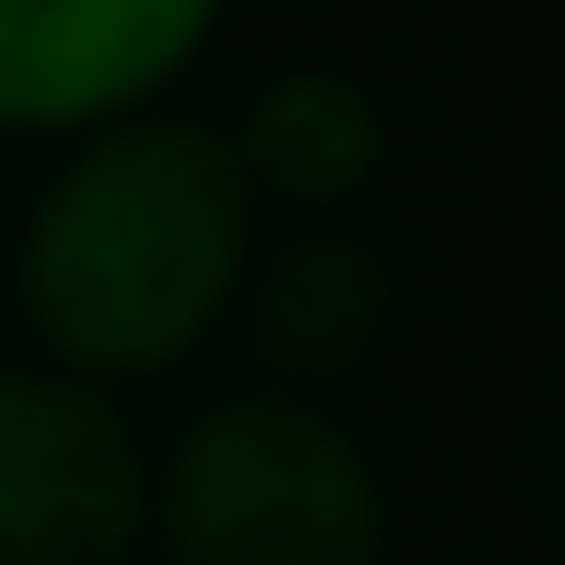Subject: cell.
I'll use <instances>...</instances> for the list:
<instances>
[{
	"instance_id": "7a4b0ae2",
	"label": "cell",
	"mask_w": 565,
	"mask_h": 565,
	"mask_svg": "<svg viewBox=\"0 0 565 565\" xmlns=\"http://www.w3.org/2000/svg\"><path fill=\"white\" fill-rule=\"evenodd\" d=\"M169 565H387L367 447L308 397H228L159 467Z\"/></svg>"
},
{
	"instance_id": "8992f818",
	"label": "cell",
	"mask_w": 565,
	"mask_h": 565,
	"mask_svg": "<svg viewBox=\"0 0 565 565\" xmlns=\"http://www.w3.org/2000/svg\"><path fill=\"white\" fill-rule=\"evenodd\" d=\"M387 159V109L367 79L348 70H278L248 119H238V169L248 189L288 199V209H338L377 179Z\"/></svg>"
},
{
	"instance_id": "6da1fadb",
	"label": "cell",
	"mask_w": 565,
	"mask_h": 565,
	"mask_svg": "<svg viewBox=\"0 0 565 565\" xmlns=\"http://www.w3.org/2000/svg\"><path fill=\"white\" fill-rule=\"evenodd\" d=\"M248 268V169L209 119H119L50 169L20 228V308L79 377L189 358Z\"/></svg>"
},
{
	"instance_id": "277c9868",
	"label": "cell",
	"mask_w": 565,
	"mask_h": 565,
	"mask_svg": "<svg viewBox=\"0 0 565 565\" xmlns=\"http://www.w3.org/2000/svg\"><path fill=\"white\" fill-rule=\"evenodd\" d=\"M218 0H0V129H79L149 99Z\"/></svg>"
},
{
	"instance_id": "3957f363",
	"label": "cell",
	"mask_w": 565,
	"mask_h": 565,
	"mask_svg": "<svg viewBox=\"0 0 565 565\" xmlns=\"http://www.w3.org/2000/svg\"><path fill=\"white\" fill-rule=\"evenodd\" d=\"M149 467L99 387L0 367V565H139Z\"/></svg>"
},
{
	"instance_id": "5b68a950",
	"label": "cell",
	"mask_w": 565,
	"mask_h": 565,
	"mask_svg": "<svg viewBox=\"0 0 565 565\" xmlns=\"http://www.w3.org/2000/svg\"><path fill=\"white\" fill-rule=\"evenodd\" d=\"M407 318V278L358 228H298L248 278V358L288 387H348L387 358Z\"/></svg>"
}]
</instances>
